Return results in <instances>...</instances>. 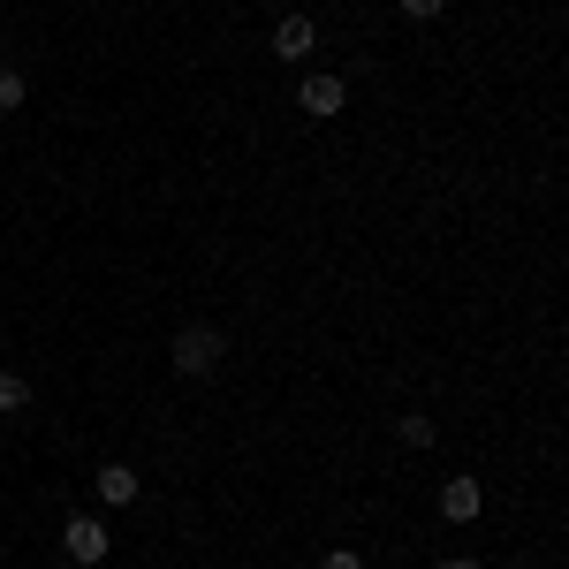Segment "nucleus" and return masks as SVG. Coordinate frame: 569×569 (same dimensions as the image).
Listing matches in <instances>:
<instances>
[{
    "instance_id": "f257e3e1",
    "label": "nucleus",
    "mask_w": 569,
    "mask_h": 569,
    "mask_svg": "<svg viewBox=\"0 0 569 569\" xmlns=\"http://www.w3.org/2000/svg\"><path fill=\"white\" fill-rule=\"evenodd\" d=\"M168 357H176L182 380H213L220 365H228V335L198 319V327H182V335H176V350H168Z\"/></svg>"
},
{
    "instance_id": "f03ea898",
    "label": "nucleus",
    "mask_w": 569,
    "mask_h": 569,
    "mask_svg": "<svg viewBox=\"0 0 569 569\" xmlns=\"http://www.w3.org/2000/svg\"><path fill=\"white\" fill-rule=\"evenodd\" d=\"M61 555H69L77 569H99L107 555H114V531L99 525V517H69V525H61Z\"/></svg>"
},
{
    "instance_id": "7ed1b4c3",
    "label": "nucleus",
    "mask_w": 569,
    "mask_h": 569,
    "mask_svg": "<svg viewBox=\"0 0 569 569\" xmlns=\"http://www.w3.org/2000/svg\"><path fill=\"white\" fill-rule=\"evenodd\" d=\"M297 107H305L311 122H335V114H342V107H350V84H342V77H335V69H311L305 84H297Z\"/></svg>"
},
{
    "instance_id": "20e7f679",
    "label": "nucleus",
    "mask_w": 569,
    "mask_h": 569,
    "mask_svg": "<svg viewBox=\"0 0 569 569\" xmlns=\"http://www.w3.org/2000/svg\"><path fill=\"white\" fill-rule=\"evenodd\" d=\"M311 46H319V23H311V16H281V23H273V53H281V69H305Z\"/></svg>"
},
{
    "instance_id": "39448f33",
    "label": "nucleus",
    "mask_w": 569,
    "mask_h": 569,
    "mask_svg": "<svg viewBox=\"0 0 569 569\" xmlns=\"http://www.w3.org/2000/svg\"><path fill=\"white\" fill-rule=\"evenodd\" d=\"M479 509H486L479 479H448L440 486V517H448V525H479Z\"/></svg>"
},
{
    "instance_id": "423d86ee",
    "label": "nucleus",
    "mask_w": 569,
    "mask_h": 569,
    "mask_svg": "<svg viewBox=\"0 0 569 569\" xmlns=\"http://www.w3.org/2000/svg\"><path fill=\"white\" fill-rule=\"evenodd\" d=\"M137 493H144V486H137L130 463H99V501H107V509H130Z\"/></svg>"
},
{
    "instance_id": "0eeeda50",
    "label": "nucleus",
    "mask_w": 569,
    "mask_h": 569,
    "mask_svg": "<svg viewBox=\"0 0 569 569\" xmlns=\"http://www.w3.org/2000/svg\"><path fill=\"white\" fill-rule=\"evenodd\" d=\"M395 433H402V448H433V440H440V426L426 418V410H402V426H395Z\"/></svg>"
},
{
    "instance_id": "6e6552de",
    "label": "nucleus",
    "mask_w": 569,
    "mask_h": 569,
    "mask_svg": "<svg viewBox=\"0 0 569 569\" xmlns=\"http://www.w3.org/2000/svg\"><path fill=\"white\" fill-rule=\"evenodd\" d=\"M16 410H31V380L23 372H0V418H16Z\"/></svg>"
},
{
    "instance_id": "1a4fd4ad",
    "label": "nucleus",
    "mask_w": 569,
    "mask_h": 569,
    "mask_svg": "<svg viewBox=\"0 0 569 569\" xmlns=\"http://www.w3.org/2000/svg\"><path fill=\"white\" fill-rule=\"evenodd\" d=\"M23 99H31V77L23 69H0V114H16Z\"/></svg>"
},
{
    "instance_id": "9d476101",
    "label": "nucleus",
    "mask_w": 569,
    "mask_h": 569,
    "mask_svg": "<svg viewBox=\"0 0 569 569\" xmlns=\"http://www.w3.org/2000/svg\"><path fill=\"white\" fill-rule=\"evenodd\" d=\"M319 569H365V555L357 547H335V555H319Z\"/></svg>"
},
{
    "instance_id": "9b49d317",
    "label": "nucleus",
    "mask_w": 569,
    "mask_h": 569,
    "mask_svg": "<svg viewBox=\"0 0 569 569\" xmlns=\"http://www.w3.org/2000/svg\"><path fill=\"white\" fill-rule=\"evenodd\" d=\"M440 8H448V0H402V16H410V23H433Z\"/></svg>"
},
{
    "instance_id": "f8f14e48",
    "label": "nucleus",
    "mask_w": 569,
    "mask_h": 569,
    "mask_svg": "<svg viewBox=\"0 0 569 569\" xmlns=\"http://www.w3.org/2000/svg\"><path fill=\"white\" fill-rule=\"evenodd\" d=\"M440 569H479V562H471V555H448V562H440Z\"/></svg>"
},
{
    "instance_id": "ddd939ff",
    "label": "nucleus",
    "mask_w": 569,
    "mask_h": 569,
    "mask_svg": "<svg viewBox=\"0 0 569 569\" xmlns=\"http://www.w3.org/2000/svg\"><path fill=\"white\" fill-rule=\"evenodd\" d=\"M509 569H525V562H509Z\"/></svg>"
}]
</instances>
